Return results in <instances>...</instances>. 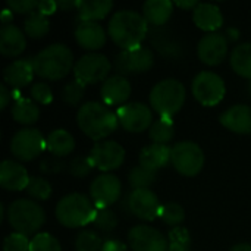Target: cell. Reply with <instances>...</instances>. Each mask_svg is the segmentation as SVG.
Wrapping results in <instances>:
<instances>
[{
	"mask_svg": "<svg viewBox=\"0 0 251 251\" xmlns=\"http://www.w3.org/2000/svg\"><path fill=\"white\" fill-rule=\"evenodd\" d=\"M149 31V22L146 18L135 10H119L116 12L107 26V32L115 44L122 50H132L141 46Z\"/></svg>",
	"mask_w": 251,
	"mask_h": 251,
	"instance_id": "obj_1",
	"label": "cell"
},
{
	"mask_svg": "<svg viewBox=\"0 0 251 251\" xmlns=\"http://www.w3.org/2000/svg\"><path fill=\"white\" fill-rule=\"evenodd\" d=\"M76 122L79 129L97 143L110 135L119 124L116 113L99 101L84 103L76 113Z\"/></svg>",
	"mask_w": 251,
	"mask_h": 251,
	"instance_id": "obj_2",
	"label": "cell"
},
{
	"mask_svg": "<svg viewBox=\"0 0 251 251\" xmlns=\"http://www.w3.org/2000/svg\"><path fill=\"white\" fill-rule=\"evenodd\" d=\"M34 74L43 79L57 81L65 78L74 65L71 49L63 43H54L31 57Z\"/></svg>",
	"mask_w": 251,
	"mask_h": 251,
	"instance_id": "obj_3",
	"label": "cell"
},
{
	"mask_svg": "<svg viewBox=\"0 0 251 251\" xmlns=\"http://www.w3.org/2000/svg\"><path fill=\"white\" fill-rule=\"evenodd\" d=\"M97 212L91 199L79 193L65 196L56 206V218L66 228H79L93 224Z\"/></svg>",
	"mask_w": 251,
	"mask_h": 251,
	"instance_id": "obj_4",
	"label": "cell"
},
{
	"mask_svg": "<svg viewBox=\"0 0 251 251\" xmlns=\"http://www.w3.org/2000/svg\"><path fill=\"white\" fill-rule=\"evenodd\" d=\"M185 87L181 81L168 78L157 82L150 91V106L160 116L172 118L185 101Z\"/></svg>",
	"mask_w": 251,
	"mask_h": 251,
	"instance_id": "obj_5",
	"label": "cell"
},
{
	"mask_svg": "<svg viewBox=\"0 0 251 251\" xmlns=\"http://www.w3.org/2000/svg\"><path fill=\"white\" fill-rule=\"evenodd\" d=\"M44 210L38 203L28 199H18L7 209V222L15 232L22 235H37L44 224Z\"/></svg>",
	"mask_w": 251,
	"mask_h": 251,
	"instance_id": "obj_6",
	"label": "cell"
},
{
	"mask_svg": "<svg viewBox=\"0 0 251 251\" xmlns=\"http://www.w3.org/2000/svg\"><path fill=\"white\" fill-rule=\"evenodd\" d=\"M174 168L184 176H196L204 166V153L194 141H179L172 147Z\"/></svg>",
	"mask_w": 251,
	"mask_h": 251,
	"instance_id": "obj_7",
	"label": "cell"
},
{
	"mask_svg": "<svg viewBox=\"0 0 251 251\" xmlns=\"http://www.w3.org/2000/svg\"><path fill=\"white\" fill-rule=\"evenodd\" d=\"M112 69V63L104 54L100 53H88L81 56L76 63L74 65V75L75 79L81 81L82 84H96L100 81H106L107 74Z\"/></svg>",
	"mask_w": 251,
	"mask_h": 251,
	"instance_id": "obj_8",
	"label": "cell"
},
{
	"mask_svg": "<svg viewBox=\"0 0 251 251\" xmlns=\"http://www.w3.org/2000/svg\"><path fill=\"white\" fill-rule=\"evenodd\" d=\"M44 149H47V140L35 128L18 131L10 141L12 154L22 162L34 160L44 151Z\"/></svg>",
	"mask_w": 251,
	"mask_h": 251,
	"instance_id": "obj_9",
	"label": "cell"
},
{
	"mask_svg": "<svg viewBox=\"0 0 251 251\" xmlns=\"http://www.w3.org/2000/svg\"><path fill=\"white\" fill-rule=\"evenodd\" d=\"M193 94L203 106H216L225 97V82L224 79L210 71H203L196 75L193 85Z\"/></svg>",
	"mask_w": 251,
	"mask_h": 251,
	"instance_id": "obj_10",
	"label": "cell"
},
{
	"mask_svg": "<svg viewBox=\"0 0 251 251\" xmlns=\"http://www.w3.org/2000/svg\"><path fill=\"white\" fill-rule=\"evenodd\" d=\"M119 125L129 132H143L150 129L153 125V113L151 109L138 101L125 103L116 112Z\"/></svg>",
	"mask_w": 251,
	"mask_h": 251,
	"instance_id": "obj_11",
	"label": "cell"
},
{
	"mask_svg": "<svg viewBox=\"0 0 251 251\" xmlns=\"http://www.w3.org/2000/svg\"><path fill=\"white\" fill-rule=\"evenodd\" d=\"M121 181L112 174H103L94 178L90 185V199L99 209H109L121 197Z\"/></svg>",
	"mask_w": 251,
	"mask_h": 251,
	"instance_id": "obj_12",
	"label": "cell"
},
{
	"mask_svg": "<svg viewBox=\"0 0 251 251\" xmlns=\"http://www.w3.org/2000/svg\"><path fill=\"white\" fill-rule=\"evenodd\" d=\"M90 160L100 171H115L125 160V149L113 140L99 141L93 146L90 154Z\"/></svg>",
	"mask_w": 251,
	"mask_h": 251,
	"instance_id": "obj_13",
	"label": "cell"
},
{
	"mask_svg": "<svg viewBox=\"0 0 251 251\" xmlns=\"http://www.w3.org/2000/svg\"><path fill=\"white\" fill-rule=\"evenodd\" d=\"M153 51L143 46L132 50H122L115 59V66L122 76L147 72L153 66Z\"/></svg>",
	"mask_w": 251,
	"mask_h": 251,
	"instance_id": "obj_14",
	"label": "cell"
},
{
	"mask_svg": "<svg viewBox=\"0 0 251 251\" xmlns=\"http://www.w3.org/2000/svg\"><path fill=\"white\" fill-rule=\"evenodd\" d=\"M128 243L132 251H168L165 235L147 225H135L128 232Z\"/></svg>",
	"mask_w": 251,
	"mask_h": 251,
	"instance_id": "obj_15",
	"label": "cell"
},
{
	"mask_svg": "<svg viewBox=\"0 0 251 251\" xmlns=\"http://www.w3.org/2000/svg\"><path fill=\"white\" fill-rule=\"evenodd\" d=\"M128 207L134 216L151 222L160 216L163 206L151 190H134L128 196Z\"/></svg>",
	"mask_w": 251,
	"mask_h": 251,
	"instance_id": "obj_16",
	"label": "cell"
},
{
	"mask_svg": "<svg viewBox=\"0 0 251 251\" xmlns=\"http://www.w3.org/2000/svg\"><path fill=\"white\" fill-rule=\"evenodd\" d=\"M228 53V40L221 32H209L201 37L197 46L199 59L210 66H216L224 62Z\"/></svg>",
	"mask_w": 251,
	"mask_h": 251,
	"instance_id": "obj_17",
	"label": "cell"
},
{
	"mask_svg": "<svg viewBox=\"0 0 251 251\" xmlns=\"http://www.w3.org/2000/svg\"><path fill=\"white\" fill-rule=\"evenodd\" d=\"M29 176L26 169L13 160H3L0 166V185L7 191H22L26 190L29 184Z\"/></svg>",
	"mask_w": 251,
	"mask_h": 251,
	"instance_id": "obj_18",
	"label": "cell"
},
{
	"mask_svg": "<svg viewBox=\"0 0 251 251\" xmlns=\"http://www.w3.org/2000/svg\"><path fill=\"white\" fill-rule=\"evenodd\" d=\"M75 40L85 50H99L106 44L103 26L93 21H81L75 28Z\"/></svg>",
	"mask_w": 251,
	"mask_h": 251,
	"instance_id": "obj_19",
	"label": "cell"
},
{
	"mask_svg": "<svg viewBox=\"0 0 251 251\" xmlns=\"http://www.w3.org/2000/svg\"><path fill=\"white\" fill-rule=\"evenodd\" d=\"M101 100L107 106H118L125 103L131 96V84L122 75L109 76L100 90Z\"/></svg>",
	"mask_w": 251,
	"mask_h": 251,
	"instance_id": "obj_20",
	"label": "cell"
},
{
	"mask_svg": "<svg viewBox=\"0 0 251 251\" xmlns=\"http://www.w3.org/2000/svg\"><path fill=\"white\" fill-rule=\"evenodd\" d=\"M221 124L232 132L251 134V107L246 104H235L225 110L221 118Z\"/></svg>",
	"mask_w": 251,
	"mask_h": 251,
	"instance_id": "obj_21",
	"label": "cell"
},
{
	"mask_svg": "<svg viewBox=\"0 0 251 251\" xmlns=\"http://www.w3.org/2000/svg\"><path fill=\"white\" fill-rule=\"evenodd\" d=\"M34 78V68L31 59H18L9 63L3 71V79L6 84L22 88L32 82Z\"/></svg>",
	"mask_w": 251,
	"mask_h": 251,
	"instance_id": "obj_22",
	"label": "cell"
},
{
	"mask_svg": "<svg viewBox=\"0 0 251 251\" xmlns=\"http://www.w3.org/2000/svg\"><path fill=\"white\" fill-rule=\"evenodd\" d=\"M194 24L207 32H215L224 24V15L221 9L213 3H199L193 10Z\"/></svg>",
	"mask_w": 251,
	"mask_h": 251,
	"instance_id": "obj_23",
	"label": "cell"
},
{
	"mask_svg": "<svg viewBox=\"0 0 251 251\" xmlns=\"http://www.w3.org/2000/svg\"><path fill=\"white\" fill-rule=\"evenodd\" d=\"M26 46L24 32L15 25H4L0 29V53L6 57L19 56Z\"/></svg>",
	"mask_w": 251,
	"mask_h": 251,
	"instance_id": "obj_24",
	"label": "cell"
},
{
	"mask_svg": "<svg viewBox=\"0 0 251 251\" xmlns=\"http://www.w3.org/2000/svg\"><path fill=\"white\" fill-rule=\"evenodd\" d=\"M140 165L157 172L172 160V149L166 144H150L140 151Z\"/></svg>",
	"mask_w": 251,
	"mask_h": 251,
	"instance_id": "obj_25",
	"label": "cell"
},
{
	"mask_svg": "<svg viewBox=\"0 0 251 251\" xmlns=\"http://www.w3.org/2000/svg\"><path fill=\"white\" fill-rule=\"evenodd\" d=\"M174 12V3L169 0H149L143 6V16L151 25H163Z\"/></svg>",
	"mask_w": 251,
	"mask_h": 251,
	"instance_id": "obj_26",
	"label": "cell"
},
{
	"mask_svg": "<svg viewBox=\"0 0 251 251\" xmlns=\"http://www.w3.org/2000/svg\"><path fill=\"white\" fill-rule=\"evenodd\" d=\"M75 149V140L66 129H54L47 137V150L54 157H65Z\"/></svg>",
	"mask_w": 251,
	"mask_h": 251,
	"instance_id": "obj_27",
	"label": "cell"
},
{
	"mask_svg": "<svg viewBox=\"0 0 251 251\" xmlns=\"http://www.w3.org/2000/svg\"><path fill=\"white\" fill-rule=\"evenodd\" d=\"M112 0H82L78 1V15L81 21H99L106 18V15L112 10Z\"/></svg>",
	"mask_w": 251,
	"mask_h": 251,
	"instance_id": "obj_28",
	"label": "cell"
},
{
	"mask_svg": "<svg viewBox=\"0 0 251 251\" xmlns=\"http://www.w3.org/2000/svg\"><path fill=\"white\" fill-rule=\"evenodd\" d=\"M12 116L16 122L22 125H31L38 121L40 109L31 99L21 97L12 106Z\"/></svg>",
	"mask_w": 251,
	"mask_h": 251,
	"instance_id": "obj_29",
	"label": "cell"
},
{
	"mask_svg": "<svg viewBox=\"0 0 251 251\" xmlns=\"http://www.w3.org/2000/svg\"><path fill=\"white\" fill-rule=\"evenodd\" d=\"M231 66L238 75L251 79V43L238 44L232 50Z\"/></svg>",
	"mask_w": 251,
	"mask_h": 251,
	"instance_id": "obj_30",
	"label": "cell"
},
{
	"mask_svg": "<svg viewBox=\"0 0 251 251\" xmlns=\"http://www.w3.org/2000/svg\"><path fill=\"white\" fill-rule=\"evenodd\" d=\"M149 135L153 140V144H168L175 135V124L172 118L160 116L150 126Z\"/></svg>",
	"mask_w": 251,
	"mask_h": 251,
	"instance_id": "obj_31",
	"label": "cell"
},
{
	"mask_svg": "<svg viewBox=\"0 0 251 251\" xmlns=\"http://www.w3.org/2000/svg\"><path fill=\"white\" fill-rule=\"evenodd\" d=\"M24 29L25 34L31 38H41L44 37L49 29H50V22L47 19V16H44L43 13H40L38 10L31 12L25 22H24Z\"/></svg>",
	"mask_w": 251,
	"mask_h": 251,
	"instance_id": "obj_32",
	"label": "cell"
},
{
	"mask_svg": "<svg viewBox=\"0 0 251 251\" xmlns=\"http://www.w3.org/2000/svg\"><path fill=\"white\" fill-rule=\"evenodd\" d=\"M156 178L157 172L150 171L141 165L132 168L128 175V181L134 190H149V187H151L156 182Z\"/></svg>",
	"mask_w": 251,
	"mask_h": 251,
	"instance_id": "obj_33",
	"label": "cell"
},
{
	"mask_svg": "<svg viewBox=\"0 0 251 251\" xmlns=\"http://www.w3.org/2000/svg\"><path fill=\"white\" fill-rule=\"evenodd\" d=\"M103 244L104 243L94 231H82L75 238L76 251H101Z\"/></svg>",
	"mask_w": 251,
	"mask_h": 251,
	"instance_id": "obj_34",
	"label": "cell"
},
{
	"mask_svg": "<svg viewBox=\"0 0 251 251\" xmlns=\"http://www.w3.org/2000/svg\"><path fill=\"white\" fill-rule=\"evenodd\" d=\"M85 93V84H82L78 79H74L71 82H68L63 88H62V100L69 104V106H78L82 101Z\"/></svg>",
	"mask_w": 251,
	"mask_h": 251,
	"instance_id": "obj_35",
	"label": "cell"
},
{
	"mask_svg": "<svg viewBox=\"0 0 251 251\" xmlns=\"http://www.w3.org/2000/svg\"><path fill=\"white\" fill-rule=\"evenodd\" d=\"M26 193L34 200H47L51 196V185L41 176H32L26 187Z\"/></svg>",
	"mask_w": 251,
	"mask_h": 251,
	"instance_id": "obj_36",
	"label": "cell"
},
{
	"mask_svg": "<svg viewBox=\"0 0 251 251\" xmlns=\"http://www.w3.org/2000/svg\"><path fill=\"white\" fill-rule=\"evenodd\" d=\"M160 218L165 221L166 225L169 226H179L184 219H185V210L182 206L176 204V203H168L162 207L160 212Z\"/></svg>",
	"mask_w": 251,
	"mask_h": 251,
	"instance_id": "obj_37",
	"label": "cell"
},
{
	"mask_svg": "<svg viewBox=\"0 0 251 251\" xmlns=\"http://www.w3.org/2000/svg\"><path fill=\"white\" fill-rule=\"evenodd\" d=\"M29 251H62V247L53 235L41 232L34 235V238L31 240Z\"/></svg>",
	"mask_w": 251,
	"mask_h": 251,
	"instance_id": "obj_38",
	"label": "cell"
},
{
	"mask_svg": "<svg viewBox=\"0 0 251 251\" xmlns=\"http://www.w3.org/2000/svg\"><path fill=\"white\" fill-rule=\"evenodd\" d=\"M93 224L101 232H112L118 226V216L110 209H99Z\"/></svg>",
	"mask_w": 251,
	"mask_h": 251,
	"instance_id": "obj_39",
	"label": "cell"
},
{
	"mask_svg": "<svg viewBox=\"0 0 251 251\" xmlns=\"http://www.w3.org/2000/svg\"><path fill=\"white\" fill-rule=\"evenodd\" d=\"M93 168H94V165H93V162L90 160L88 156L87 157H82V156L75 157L68 163L69 174L74 175L75 178H85L87 175L91 174Z\"/></svg>",
	"mask_w": 251,
	"mask_h": 251,
	"instance_id": "obj_40",
	"label": "cell"
},
{
	"mask_svg": "<svg viewBox=\"0 0 251 251\" xmlns=\"http://www.w3.org/2000/svg\"><path fill=\"white\" fill-rule=\"evenodd\" d=\"M31 240L26 235L12 232L3 241V251H29Z\"/></svg>",
	"mask_w": 251,
	"mask_h": 251,
	"instance_id": "obj_41",
	"label": "cell"
},
{
	"mask_svg": "<svg viewBox=\"0 0 251 251\" xmlns=\"http://www.w3.org/2000/svg\"><path fill=\"white\" fill-rule=\"evenodd\" d=\"M31 97L40 104H49L53 100V93L46 82H35L31 87Z\"/></svg>",
	"mask_w": 251,
	"mask_h": 251,
	"instance_id": "obj_42",
	"label": "cell"
},
{
	"mask_svg": "<svg viewBox=\"0 0 251 251\" xmlns=\"http://www.w3.org/2000/svg\"><path fill=\"white\" fill-rule=\"evenodd\" d=\"M37 0H9L7 1V9L18 12V13H31L38 7Z\"/></svg>",
	"mask_w": 251,
	"mask_h": 251,
	"instance_id": "obj_43",
	"label": "cell"
},
{
	"mask_svg": "<svg viewBox=\"0 0 251 251\" xmlns=\"http://www.w3.org/2000/svg\"><path fill=\"white\" fill-rule=\"evenodd\" d=\"M66 163L60 157H49L40 163V171L43 174H59L65 169Z\"/></svg>",
	"mask_w": 251,
	"mask_h": 251,
	"instance_id": "obj_44",
	"label": "cell"
},
{
	"mask_svg": "<svg viewBox=\"0 0 251 251\" xmlns=\"http://www.w3.org/2000/svg\"><path fill=\"white\" fill-rule=\"evenodd\" d=\"M56 9H57V3L53 1V0H43V1L38 3V7H37V10H38L40 13H43L44 16L54 13Z\"/></svg>",
	"mask_w": 251,
	"mask_h": 251,
	"instance_id": "obj_45",
	"label": "cell"
},
{
	"mask_svg": "<svg viewBox=\"0 0 251 251\" xmlns=\"http://www.w3.org/2000/svg\"><path fill=\"white\" fill-rule=\"evenodd\" d=\"M101 251H128V246L119 240H109L103 244Z\"/></svg>",
	"mask_w": 251,
	"mask_h": 251,
	"instance_id": "obj_46",
	"label": "cell"
},
{
	"mask_svg": "<svg viewBox=\"0 0 251 251\" xmlns=\"http://www.w3.org/2000/svg\"><path fill=\"white\" fill-rule=\"evenodd\" d=\"M0 99H1V101H0V109L3 110V109L7 107V104H9V101H10V99H12V91L7 90L6 84H1V85H0Z\"/></svg>",
	"mask_w": 251,
	"mask_h": 251,
	"instance_id": "obj_47",
	"label": "cell"
},
{
	"mask_svg": "<svg viewBox=\"0 0 251 251\" xmlns=\"http://www.w3.org/2000/svg\"><path fill=\"white\" fill-rule=\"evenodd\" d=\"M191 243H182V241H169L168 251H191Z\"/></svg>",
	"mask_w": 251,
	"mask_h": 251,
	"instance_id": "obj_48",
	"label": "cell"
},
{
	"mask_svg": "<svg viewBox=\"0 0 251 251\" xmlns=\"http://www.w3.org/2000/svg\"><path fill=\"white\" fill-rule=\"evenodd\" d=\"M57 3V7L62 9V10H71L74 7H78V1H71V0H59L56 1Z\"/></svg>",
	"mask_w": 251,
	"mask_h": 251,
	"instance_id": "obj_49",
	"label": "cell"
},
{
	"mask_svg": "<svg viewBox=\"0 0 251 251\" xmlns=\"http://www.w3.org/2000/svg\"><path fill=\"white\" fill-rule=\"evenodd\" d=\"M12 19H13V15H12V10L10 9H4L3 12H1V26H4V25H10L12 24Z\"/></svg>",
	"mask_w": 251,
	"mask_h": 251,
	"instance_id": "obj_50",
	"label": "cell"
},
{
	"mask_svg": "<svg viewBox=\"0 0 251 251\" xmlns=\"http://www.w3.org/2000/svg\"><path fill=\"white\" fill-rule=\"evenodd\" d=\"M175 4L178 6V7H182V9H196L197 7V1L196 0H188V1H175Z\"/></svg>",
	"mask_w": 251,
	"mask_h": 251,
	"instance_id": "obj_51",
	"label": "cell"
},
{
	"mask_svg": "<svg viewBox=\"0 0 251 251\" xmlns=\"http://www.w3.org/2000/svg\"><path fill=\"white\" fill-rule=\"evenodd\" d=\"M229 251H251V244H247V243H241V244H237L234 246Z\"/></svg>",
	"mask_w": 251,
	"mask_h": 251,
	"instance_id": "obj_52",
	"label": "cell"
},
{
	"mask_svg": "<svg viewBox=\"0 0 251 251\" xmlns=\"http://www.w3.org/2000/svg\"><path fill=\"white\" fill-rule=\"evenodd\" d=\"M250 93H251V84H250Z\"/></svg>",
	"mask_w": 251,
	"mask_h": 251,
	"instance_id": "obj_53",
	"label": "cell"
}]
</instances>
